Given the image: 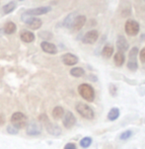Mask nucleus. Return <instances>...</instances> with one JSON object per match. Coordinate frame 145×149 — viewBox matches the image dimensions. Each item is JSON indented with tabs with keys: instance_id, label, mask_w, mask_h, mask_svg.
I'll return each instance as SVG.
<instances>
[{
	"instance_id": "f257e3e1",
	"label": "nucleus",
	"mask_w": 145,
	"mask_h": 149,
	"mask_svg": "<svg viewBox=\"0 0 145 149\" xmlns=\"http://www.w3.org/2000/svg\"><path fill=\"white\" fill-rule=\"evenodd\" d=\"M39 120L40 123H43L45 125V130H47V131L49 133V134L54 135V136H58V135L61 134V128L58 127L57 125H54V123H50L45 113L40 115L39 117Z\"/></svg>"
},
{
	"instance_id": "f03ea898",
	"label": "nucleus",
	"mask_w": 145,
	"mask_h": 149,
	"mask_svg": "<svg viewBox=\"0 0 145 149\" xmlns=\"http://www.w3.org/2000/svg\"><path fill=\"white\" fill-rule=\"evenodd\" d=\"M78 93L87 102H93L94 99H95V90H94L92 86L90 84H87V83H83V84L79 85Z\"/></svg>"
},
{
	"instance_id": "7ed1b4c3",
	"label": "nucleus",
	"mask_w": 145,
	"mask_h": 149,
	"mask_svg": "<svg viewBox=\"0 0 145 149\" xmlns=\"http://www.w3.org/2000/svg\"><path fill=\"white\" fill-rule=\"evenodd\" d=\"M11 123L12 125L17 128L18 130H22V128H26L28 125V118L27 116H25L24 113L21 112H16L12 115L11 117Z\"/></svg>"
},
{
	"instance_id": "20e7f679",
	"label": "nucleus",
	"mask_w": 145,
	"mask_h": 149,
	"mask_svg": "<svg viewBox=\"0 0 145 149\" xmlns=\"http://www.w3.org/2000/svg\"><path fill=\"white\" fill-rule=\"evenodd\" d=\"M75 109L81 117L86 118V120H93L94 117H95V113H94V111L92 110V108L89 107V106L86 104L78 103V104L76 105Z\"/></svg>"
},
{
	"instance_id": "39448f33",
	"label": "nucleus",
	"mask_w": 145,
	"mask_h": 149,
	"mask_svg": "<svg viewBox=\"0 0 145 149\" xmlns=\"http://www.w3.org/2000/svg\"><path fill=\"white\" fill-rule=\"evenodd\" d=\"M22 21L26 23L28 27L32 30H39L43 25V22L40 19L35 18V17L30 16V15H28L26 13L22 15Z\"/></svg>"
},
{
	"instance_id": "423d86ee",
	"label": "nucleus",
	"mask_w": 145,
	"mask_h": 149,
	"mask_svg": "<svg viewBox=\"0 0 145 149\" xmlns=\"http://www.w3.org/2000/svg\"><path fill=\"white\" fill-rule=\"evenodd\" d=\"M137 54H138V49L136 47H132L129 52V59L128 62V68L131 70L132 72H135L138 68V63H137Z\"/></svg>"
},
{
	"instance_id": "0eeeda50",
	"label": "nucleus",
	"mask_w": 145,
	"mask_h": 149,
	"mask_svg": "<svg viewBox=\"0 0 145 149\" xmlns=\"http://www.w3.org/2000/svg\"><path fill=\"white\" fill-rule=\"evenodd\" d=\"M124 30H125V33L128 35V36L134 37L139 33L140 27H139V24L136 21L129 19L126 21L125 25H124Z\"/></svg>"
},
{
	"instance_id": "6e6552de",
	"label": "nucleus",
	"mask_w": 145,
	"mask_h": 149,
	"mask_svg": "<svg viewBox=\"0 0 145 149\" xmlns=\"http://www.w3.org/2000/svg\"><path fill=\"white\" fill-rule=\"evenodd\" d=\"M26 133L30 136H38L42 133V127L38 123L32 122L27 125Z\"/></svg>"
},
{
	"instance_id": "1a4fd4ad",
	"label": "nucleus",
	"mask_w": 145,
	"mask_h": 149,
	"mask_svg": "<svg viewBox=\"0 0 145 149\" xmlns=\"http://www.w3.org/2000/svg\"><path fill=\"white\" fill-rule=\"evenodd\" d=\"M99 38V33L96 30H92V31H89L86 33L82 38V42L84 44L87 45H93L97 42Z\"/></svg>"
},
{
	"instance_id": "9d476101",
	"label": "nucleus",
	"mask_w": 145,
	"mask_h": 149,
	"mask_svg": "<svg viewBox=\"0 0 145 149\" xmlns=\"http://www.w3.org/2000/svg\"><path fill=\"white\" fill-rule=\"evenodd\" d=\"M63 125H64V127L65 128H71V127H73L75 125V123H76V118H75V116L73 115L71 112H66L64 113V117H63Z\"/></svg>"
},
{
	"instance_id": "9b49d317",
	"label": "nucleus",
	"mask_w": 145,
	"mask_h": 149,
	"mask_svg": "<svg viewBox=\"0 0 145 149\" xmlns=\"http://www.w3.org/2000/svg\"><path fill=\"white\" fill-rule=\"evenodd\" d=\"M50 10H52V8L49 6H42V7H37V8L34 9H30L25 12V13L33 17V16H40V15L47 14Z\"/></svg>"
},
{
	"instance_id": "f8f14e48",
	"label": "nucleus",
	"mask_w": 145,
	"mask_h": 149,
	"mask_svg": "<svg viewBox=\"0 0 145 149\" xmlns=\"http://www.w3.org/2000/svg\"><path fill=\"white\" fill-rule=\"evenodd\" d=\"M85 23H86V17L84 16V15H77L76 18L74 19V22H73L71 29L75 32L80 31V30L84 27Z\"/></svg>"
},
{
	"instance_id": "ddd939ff",
	"label": "nucleus",
	"mask_w": 145,
	"mask_h": 149,
	"mask_svg": "<svg viewBox=\"0 0 145 149\" xmlns=\"http://www.w3.org/2000/svg\"><path fill=\"white\" fill-rule=\"evenodd\" d=\"M61 60L62 62L67 66H72V65H75L78 63V57L76 56L75 54H65L61 56Z\"/></svg>"
},
{
	"instance_id": "4468645a",
	"label": "nucleus",
	"mask_w": 145,
	"mask_h": 149,
	"mask_svg": "<svg viewBox=\"0 0 145 149\" xmlns=\"http://www.w3.org/2000/svg\"><path fill=\"white\" fill-rule=\"evenodd\" d=\"M40 47L44 50L45 52L49 54H57V47L55 45L52 44V42H47V41H44L40 42Z\"/></svg>"
},
{
	"instance_id": "2eb2a0df",
	"label": "nucleus",
	"mask_w": 145,
	"mask_h": 149,
	"mask_svg": "<svg viewBox=\"0 0 145 149\" xmlns=\"http://www.w3.org/2000/svg\"><path fill=\"white\" fill-rule=\"evenodd\" d=\"M20 39L24 42L30 44V42H33L35 41L36 36L33 32L27 31V30H22V31L20 32Z\"/></svg>"
},
{
	"instance_id": "dca6fc26",
	"label": "nucleus",
	"mask_w": 145,
	"mask_h": 149,
	"mask_svg": "<svg viewBox=\"0 0 145 149\" xmlns=\"http://www.w3.org/2000/svg\"><path fill=\"white\" fill-rule=\"evenodd\" d=\"M116 47L119 49V52H124L128 49L129 45L126 39L123 36H119L118 37V41H116Z\"/></svg>"
},
{
	"instance_id": "f3484780",
	"label": "nucleus",
	"mask_w": 145,
	"mask_h": 149,
	"mask_svg": "<svg viewBox=\"0 0 145 149\" xmlns=\"http://www.w3.org/2000/svg\"><path fill=\"white\" fill-rule=\"evenodd\" d=\"M17 7V2L15 1H11L9 3L5 4L3 7H2V13L4 15L6 14H9V13H12L14 11L15 8Z\"/></svg>"
},
{
	"instance_id": "a211bd4d",
	"label": "nucleus",
	"mask_w": 145,
	"mask_h": 149,
	"mask_svg": "<svg viewBox=\"0 0 145 149\" xmlns=\"http://www.w3.org/2000/svg\"><path fill=\"white\" fill-rule=\"evenodd\" d=\"M52 118H54V120H60L63 116H64V110H63L62 107H60V106H57V107H55L54 109L52 110Z\"/></svg>"
},
{
	"instance_id": "6ab92c4d",
	"label": "nucleus",
	"mask_w": 145,
	"mask_h": 149,
	"mask_svg": "<svg viewBox=\"0 0 145 149\" xmlns=\"http://www.w3.org/2000/svg\"><path fill=\"white\" fill-rule=\"evenodd\" d=\"M76 16H77V13H70L68 15L67 17L64 19V21H63V25H64L65 28H67V29H71V27H72V24L73 22H74V19L76 18Z\"/></svg>"
},
{
	"instance_id": "aec40b11",
	"label": "nucleus",
	"mask_w": 145,
	"mask_h": 149,
	"mask_svg": "<svg viewBox=\"0 0 145 149\" xmlns=\"http://www.w3.org/2000/svg\"><path fill=\"white\" fill-rule=\"evenodd\" d=\"M124 60H125V56L123 52H116L114 56V62L116 66H121L124 63Z\"/></svg>"
},
{
	"instance_id": "412c9836",
	"label": "nucleus",
	"mask_w": 145,
	"mask_h": 149,
	"mask_svg": "<svg viewBox=\"0 0 145 149\" xmlns=\"http://www.w3.org/2000/svg\"><path fill=\"white\" fill-rule=\"evenodd\" d=\"M16 25H15V23L13 22H7L6 24H5V26L3 28L4 30V33L7 35H11V34H14L15 32H16Z\"/></svg>"
},
{
	"instance_id": "4be33fe9",
	"label": "nucleus",
	"mask_w": 145,
	"mask_h": 149,
	"mask_svg": "<svg viewBox=\"0 0 145 149\" xmlns=\"http://www.w3.org/2000/svg\"><path fill=\"white\" fill-rule=\"evenodd\" d=\"M114 54V47L111 45H107L104 47L103 50H102V55L106 58H110V57Z\"/></svg>"
},
{
	"instance_id": "5701e85b",
	"label": "nucleus",
	"mask_w": 145,
	"mask_h": 149,
	"mask_svg": "<svg viewBox=\"0 0 145 149\" xmlns=\"http://www.w3.org/2000/svg\"><path fill=\"white\" fill-rule=\"evenodd\" d=\"M119 117V108L111 109L110 112L108 113V120L113 122V120H116Z\"/></svg>"
},
{
	"instance_id": "b1692460",
	"label": "nucleus",
	"mask_w": 145,
	"mask_h": 149,
	"mask_svg": "<svg viewBox=\"0 0 145 149\" xmlns=\"http://www.w3.org/2000/svg\"><path fill=\"white\" fill-rule=\"evenodd\" d=\"M70 74L72 75V76L78 78V77H82L83 75L85 74V71H84V69L81 67H74L70 70Z\"/></svg>"
},
{
	"instance_id": "393cba45",
	"label": "nucleus",
	"mask_w": 145,
	"mask_h": 149,
	"mask_svg": "<svg viewBox=\"0 0 145 149\" xmlns=\"http://www.w3.org/2000/svg\"><path fill=\"white\" fill-rule=\"evenodd\" d=\"M91 144H92V138H91L90 136L83 137L82 139L80 140V146L82 148H88Z\"/></svg>"
},
{
	"instance_id": "a878e982",
	"label": "nucleus",
	"mask_w": 145,
	"mask_h": 149,
	"mask_svg": "<svg viewBox=\"0 0 145 149\" xmlns=\"http://www.w3.org/2000/svg\"><path fill=\"white\" fill-rule=\"evenodd\" d=\"M132 134H133V132L130 130H125V131H123V133H121V135H119V139H121V140H126V139H128V138H130Z\"/></svg>"
},
{
	"instance_id": "bb28decb",
	"label": "nucleus",
	"mask_w": 145,
	"mask_h": 149,
	"mask_svg": "<svg viewBox=\"0 0 145 149\" xmlns=\"http://www.w3.org/2000/svg\"><path fill=\"white\" fill-rule=\"evenodd\" d=\"M6 130L9 134H12V135H16V134H18V132H19V130H18L17 128H15L13 125H8L6 128Z\"/></svg>"
},
{
	"instance_id": "cd10ccee",
	"label": "nucleus",
	"mask_w": 145,
	"mask_h": 149,
	"mask_svg": "<svg viewBox=\"0 0 145 149\" xmlns=\"http://www.w3.org/2000/svg\"><path fill=\"white\" fill-rule=\"evenodd\" d=\"M40 37L43 38V39H45V41H47V40H48V39H52V33L47 32V31H44V32H42L40 34Z\"/></svg>"
},
{
	"instance_id": "c85d7f7f",
	"label": "nucleus",
	"mask_w": 145,
	"mask_h": 149,
	"mask_svg": "<svg viewBox=\"0 0 145 149\" xmlns=\"http://www.w3.org/2000/svg\"><path fill=\"white\" fill-rule=\"evenodd\" d=\"M116 90H118V89H116V85H114V84L110 85V93H111L112 96H116Z\"/></svg>"
},
{
	"instance_id": "c756f323",
	"label": "nucleus",
	"mask_w": 145,
	"mask_h": 149,
	"mask_svg": "<svg viewBox=\"0 0 145 149\" xmlns=\"http://www.w3.org/2000/svg\"><path fill=\"white\" fill-rule=\"evenodd\" d=\"M140 60H141V62H145V47H143V49H141V52H140Z\"/></svg>"
},
{
	"instance_id": "7c9ffc66",
	"label": "nucleus",
	"mask_w": 145,
	"mask_h": 149,
	"mask_svg": "<svg viewBox=\"0 0 145 149\" xmlns=\"http://www.w3.org/2000/svg\"><path fill=\"white\" fill-rule=\"evenodd\" d=\"M64 149H76V145L75 143H67L65 146H64Z\"/></svg>"
},
{
	"instance_id": "2f4dec72",
	"label": "nucleus",
	"mask_w": 145,
	"mask_h": 149,
	"mask_svg": "<svg viewBox=\"0 0 145 149\" xmlns=\"http://www.w3.org/2000/svg\"><path fill=\"white\" fill-rule=\"evenodd\" d=\"M5 123H6V120H5V117L3 115H0V127H2V125H5Z\"/></svg>"
},
{
	"instance_id": "473e14b6",
	"label": "nucleus",
	"mask_w": 145,
	"mask_h": 149,
	"mask_svg": "<svg viewBox=\"0 0 145 149\" xmlns=\"http://www.w3.org/2000/svg\"><path fill=\"white\" fill-rule=\"evenodd\" d=\"M3 32H4V30H3V29H0V35H1Z\"/></svg>"
},
{
	"instance_id": "72a5a7b5",
	"label": "nucleus",
	"mask_w": 145,
	"mask_h": 149,
	"mask_svg": "<svg viewBox=\"0 0 145 149\" xmlns=\"http://www.w3.org/2000/svg\"><path fill=\"white\" fill-rule=\"evenodd\" d=\"M144 123H145V122H144Z\"/></svg>"
}]
</instances>
